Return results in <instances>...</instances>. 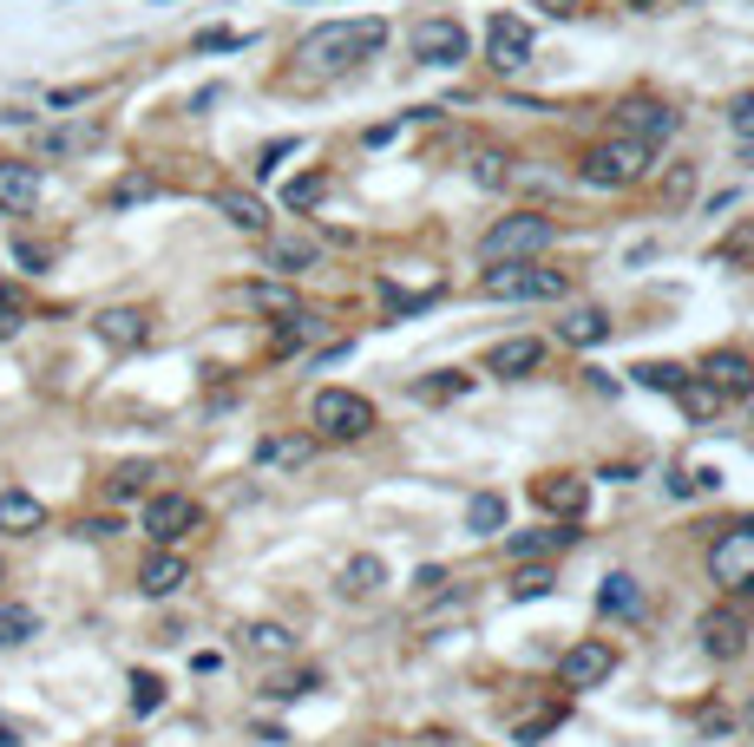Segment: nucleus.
<instances>
[{
    "label": "nucleus",
    "instance_id": "obj_1",
    "mask_svg": "<svg viewBox=\"0 0 754 747\" xmlns=\"http://www.w3.org/2000/svg\"><path fill=\"white\" fill-rule=\"evenodd\" d=\"M381 46H387V20H322L302 33L295 59H302V72H348V66L374 59Z\"/></svg>",
    "mask_w": 754,
    "mask_h": 747
},
{
    "label": "nucleus",
    "instance_id": "obj_2",
    "mask_svg": "<svg viewBox=\"0 0 754 747\" xmlns=\"http://www.w3.org/2000/svg\"><path fill=\"white\" fill-rule=\"evenodd\" d=\"M309 420H315V433L322 440H368L374 427H381V413H374V400L368 394H348V387H322L315 400H309Z\"/></svg>",
    "mask_w": 754,
    "mask_h": 747
},
{
    "label": "nucleus",
    "instance_id": "obj_3",
    "mask_svg": "<svg viewBox=\"0 0 754 747\" xmlns=\"http://www.w3.org/2000/svg\"><path fill=\"white\" fill-rule=\"evenodd\" d=\"M637 177H650V144H637V138L617 131V138H604V144L584 151V184L591 190H624Z\"/></svg>",
    "mask_w": 754,
    "mask_h": 747
},
{
    "label": "nucleus",
    "instance_id": "obj_4",
    "mask_svg": "<svg viewBox=\"0 0 754 747\" xmlns=\"http://www.w3.org/2000/svg\"><path fill=\"white\" fill-rule=\"evenodd\" d=\"M545 243H552V217L519 210V217H499V223L479 236V256H486V262H519V256H538Z\"/></svg>",
    "mask_w": 754,
    "mask_h": 747
},
{
    "label": "nucleus",
    "instance_id": "obj_5",
    "mask_svg": "<svg viewBox=\"0 0 754 747\" xmlns=\"http://www.w3.org/2000/svg\"><path fill=\"white\" fill-rule=\"evenodd\" d=\"M565 289H571L565 269H525V262H492L486 269V295L492 302H552Z\"/></svg>",
    "mask_w": 754,
    "mask_h": 747
},
{
    "label": "nucleus",
    "instance_id": "obj_6",
    "mask_svg": "<svg viewBox=\"0 0 754 747\" xmlns=\"http://www.w3.org/2000/svg\"><path fill=\"white\" fill-rule=\"evenodd\" d=\"M709 577L729 591V597H754V525H735L716 538L709 551Z\"/></svg>",
    "mask_w": 754,
    "mask_h": 747
},
{
    "label": "nucleus",
    "instance_id": "obj_7",
    "mask_svg": "<svg viewBox=\"0 0 754 747\" xmlns=\"http://www.w3.org/2000/svg\"><path fill=\"white\" fill-rule=\"evenodd\" d=\"M197 499L190 492H151L144 499V538L151 545H177V538H190L197 532Z\"/></svg>",
    "mask_w": 754,
    "mask_h": 747
},
{
    "label": "nucleus",
    "instance_id": "obj_8",
    "mask_svg": "<svg viewBox=\"0 0 754 747\" xmlns=\"http://www.w3.org/2000/svg\"><path fill=\"white\" fill-rule=\"evenodd\" d=\"M407 46H414V59H420V66H460L473 39H466V26H460L453 13H433V20H420V26H414V39H407Z\"/></svg>",
    "mask_w": 754,
    "mask_h": 747
},
{
    "label": "nucleus",
    "instance_id": "obj_9",
    "mask_svg": "<svg viewBox=\"0 0 754 747\" xmlns=\"http://www.w3.org/2000/svg\"><path fill=\"white\" fill-rule=\"evenodd\" d=\"M617 676V650L604 643V637H584V643H571L565 656H558V682L565 689H598V682H611Z\"/></svg>",
    "mask_w": 754,
    "mask_h": 747
},
{
    "label": "nucleus",
    "instance_id": "obj_10",
    "mask_svg": "<svg viewBox=\"0 0 754 747\" xmlns=\"http://www.w3.org/2000/svg\"><path fill=\"white\" fill-rule=\"evenodd\" d=\"M624 138H637V144H663V138H676V125H683V112L676 105H663V98H624Z\"/></svg>",
    "mask_w": 754,
    "mask_h": 747
},
{
    "label": "nucleus",
    "instance_id": "obj_11",
    "mask_svg": "<svg viewBox=\"0 0 754 747\" xmlns=\"http://www.w3.org/2000/svg\"><path fill=\"white\" fill-rule=\"evenodd\" d=\"M696 637H703V650L716 656V663H735V656H749V617L742 610H703V623H696Z\"/></svg>",
    "mask_w": 754,
    "mask_h": 747
},
{
    "label": "nucleus",
    "instance_id": "obj_12",
    "mask_svg": "<svg viewBox=\"0 0 754 747\" xmlns=\"http://www.w3.org/2000/svg\"><path fill=\"white\" fill-rule=\"evenodd\" d=\"M486 59H492L499 72H519V66L532 59V26H525L519 13H492V26H486Z\"/></svg>",
    "mask_w": 754,
    "mask_h": 747
},
{
    "label": "nucleus",
    "instance_id": "obj_13",
    "mask_svg": "<svg viewBox=\"0 0 754 747\" xmlns=\"http://www.w3.org/2000/svg\"><path fill=\"white\" fill-rule=\"evenodd\" d=\"M532 492H538V505H545L558 525H578V518L591 512V486H584L578 472H545Z\"/></svg>",
    "mask_w": 754,
    "mask_h": 747
},
{
    "label": "nucleus",
    "instance_id": "obj_14",
    "mask_svg": "<svg viewBox=\"0 0 754 747\" xmlns=\"http://www.w3.org/2000/svg\"><path fill=\"white\" fill-rule=\"evenodd\" d=\"M33 203H39V164L0 157V217H33Z\"/></svg>",
    "mask_w": 754,
    "mask_h": 747
},
{
    "label": "nucleus",
    "instance_id": "obj_15",
    "mask_svg": "<svg viewBox=\"0 0 754 747\" xmlns=\"http://www.w3.org/2000/svg\"><path fill=\"white\" fill-rule=\"evenodd\" d=\"M703 381L722 394V400H749L754 394V361L742 348H716L709 361H703Z\"/></svg>",
    "mask_w": 754,
    "mask_h": 747
},
{
    "label": "nucleus",
    "instance_id": "obj_16",
    "mask_svg": "<svg viewBox=\"0 0 754 747\" xmlns=\"http://www.w3.org/2000/svg\"><path fill=\"white\" fill-rule=\"evenodd\" d=\"M92 335H98L105 348L131 354V348L151 341V315H144V308H98V315H92Z\"/></svg>",
    "mask_w": 754,
    "mask_h": 747
},
{
    "label": "nucleus",
    "instance_id": "obj_17",
    "mask_svg": "<svg viewBox=\"0 0 754 747\" xmlns=\"http://www.w3.org/2000/svg\"><path fill=\"white\" fill-rule=\"evenodd\" d=\"M184 584H190V558H177L171 545H158V551L138 564V591H144V597H177Z\"/></svg>",
    "mask_w": 754,
    "mask_h": 747
},
{
    "label": "nucleus",
    "instance_id": "obj_18",
    "mask_svg": "<svg viewBox=\"0 0 754 747\" xmlns=\"http://www.w3.org/2000/svg\"><path fill=\"white\" fill-rule=\"evenodd\" d=\"M309 459H315L309 433H263L256 440V466H269V472H302Z\"/></svg>",
    "mask_w": 754,
    "mask_h": 747
},
{
    "label": "nucleus",
    "instance_id": "obj_19",
    "mask_svg": "<svg viewBox=\"0 0 754 747\" xmlns=\"http://www.w3.org/2000/svg\"><path fill=\"white\" fill-rule=\"evenodd\" d=\"M571 545H578L571 525H545V532H519V538H506V558H519V564H545V558H558V551H571Z\"/></svg>",
    "mask_w": 754,
    "mask_h": 747
},
{
    "label": "nucleus",
    "instance_id": "obj_20",
    "mask_svg": "<svg viewBox=\"0 0 754 747\" xmlns=\"http://www.w3.org/2000/svg\"><path fill=\"white\" fill-rule=\"evenodd\" d=\"M538 367H545V341H532V335H512V341L492 348V374H499V381H525V374H538Z\"/></svg>",
    "mask_w": 754,
    "mask_h": 747
},
{
    "label": "nucleus",
    "instance_id": "obj_21",
    "mask_svg": "<svg viewBox=\"0 0 754 747\" xmlns=\"http://www.w3.org/2000/svg\"><path fill=\"white\" fill-rule=\"evenodd\" d=\"M39 525H46V505H39L26 486H7V492H0V532H7V538H33Z\"/></svg>",
    "mask_w": 754,
    "mask_h": 747
},
{
    "label": "nucleus",
    "instance_id": "obj_22",
    "mask_svg": "<svg viewBox=\"0 0 754 747\" xmlns=\"http://www.w3.org/2000/svg\"><path fill=\"white\" fill-rule=\"evenodd\" d=\"M217 210H223L230 230H243V236H269V210H263V197H250V190H217Z\"/></svg>",
    "mask_w": 754,
    "mask_h": 747
},
{
    "label": "nucleus",
    "instance_id": "obj_23",
    "mask_svg": "<svg viewBox=\"0 0 754 747\" xmlns=\"http://www.w3.org/2000/svg\"><path fill=\"white\" fill-rule=\"evenodd\" d=\"M230 302L236 308H250V315H289L295 308V289H282V282H243V289H230Z\"/></svg>",
    "mask_w": 754,
    "mask_h": 747
},
{
    "label": "nucleus",
    "instance_id": "obj_24",
    "mask_svg": "<svg viewBox=\"0 0 754 747\" xmlns=\"http://www.w3.org/2000/svg\"><path fill=\"white\" fill-rule=\"evenodd\" d=\"M105 131L98 125H53V131H39V157H79V151H92Z\"/></svg>",
    "mask_w": 754,
    "mask_h": 747
},
{
    "label": "nucleus",
    "instance_id": "obj_25",
    "mask_svg": "<svg viewBox=\"0 0 754 747\" xmlns=\"http://www.w3.org/2000/svg\"><path fill=\"white\" fill-rule=\"evenodd\" d=\"M558 341H571V348H598V341H611V315H604V308H571V315L558 322Z\"/></svg>",
    "mask_w": 754,
    "mask_h": 747
},
{
    "label": "nucleus",
    "instance_id": "obj_26",
    "mask_svg": "<svg viewBox=\"0 0 754 747\" xmlns=\"http://www.w3.org/2000/svg\"><path fill=\"white\" fill-rule=\"evenodd\" d=\"M315 335H322V315H315V308L295 302L289 315H276V354H295V348H309Z\"/></svg>",
    "mask_w": 754,
    "mask_h": 747
},
{
    "label": "nucleus",
    "instance_id": "obj_27",
    "mask_svg": "<svg viewBox=\"0 0 754 747\" xmlns=\"http://www.w3.org/2000/svg\"><path fill=\"white\" fill-rule=\"evenodd\" d=\"M151 479H158V466H151V459H125V466L105 479V499H112V505H131V499H144V492H151Z\"/></svg>",
    "mask_w": 754,
    "mask_h": 747
},
{
    "label": "nucleus",
    "instance_id": "obj_28",
    "mask_svg": "<svg viewBox=\"0 0 754 747\" xmlns=\"http://www.w3.org/2000/svg\"><path fill=\"white\" fill-rule=\"evenodd\" d=\"M39 637V610L20 604V597H0V650H20Z\"/></svg>",
    "mask_w": 754,
    "mask_h": 747
},
{
    "label": "nucleus",
    "instance_id": "obj_29",
    "mask_svg": "<svg viewBox=\"0 0 754 747\" xmlns=\"http://www.w3.org/2000/svg\"><path fill=\"white\" fill-rule=\"evenodd\" d=\"M598 610H604V617H637V610H643L637 577H630V571H611V577H604V591H598Z\"/></svg>",
    "mask_w": 754,
    "mask_h": 747
},
{
    "label": "nucleus",
    "instance_id": "obj_30",
    "mask_svg": "<svg viewBox=\"0 0 754 747\" xmlns=\"http://www.w3.org/2000/svg\"><path fill=\"white\" fill-rule=\"evenodd\" d=\"M466 532L473 538H499L506 532V499L499 492H473L466 499Z\"/></svg>",
    "mask_w": 754,
    "mask_h": 747
},
{
    "label": "nucleus",
    "instance_id": "obj_31",
    "mask_svg": "<svg viewBox=\"0 0 754 747\" xmlns=\"http://www.w3.org/2000/svg\"><path fill=\"white\" fill-rule=\"evenodd\" d=\"M387 584V564L374 558V551H355L348 564H341V591H355V597H368V591H381Z\"/></svg>",
    "mask_w": 754,
    "mask_h": 747
},
{
    "label": "nucleus",
    "instance_id": "obj_32",
    "mask_svg": "<svg viewBox=\"0 0 754 747\" xmlns=\"http://www.w3.org/2000/svg\"><path fill=\"white\" fill-rule=\"evenodd\" d=\"M309 262H315V243H302V236H276L269 243V269L276 276H302Z\"/></svg>",
    "mask_w": 754,
    "mask_h": 747
},
{
    "label": "nucleus",
    "instance_id": "obj_33",
    "mask_svg": "<svg viewBox=\"0 0 754 747\" xmlns=\"http://www.w3.org/2000/svg\"><path fill=\"white\" fill-rule=\"evenodd\" d=\"M322 197H328V177H322V171H302V177H289V184H282V203H289L295 217H302V210H315Z\"/></svg>",
    "mask_w": 754,
    "mask_h": 747
},
{
    "label": "nucleus",
    "instance_id": "obj_34",
    "mask_svg": "<svg viewBox=\"0 0 754 747\" xmlns=\"http://www.w3.org/2000/svg\"><path fill=\"white\" fill-rule=\"evenodd\" d=\"M243 643H250L256 656H289V650H295V630H282V623H250Z\"/></svg>",
    "mask_w": 754,
    "mask_h": 747
},
{
    "label": "nucleus",
    "instance_id": "obj_35",
    "mask_svg": "<svg viewBox=\"0 0 754 747\" xmlns=\"http://www.w3.org/2000/svg\"><path fill=\"white\" fill-rule=\"evenodd\" d=\"M683 407H689V420H716V413H722V394L689 374V381H683Z\"/></svg>",
    "mask_w": 754,
    "mask_h": 747
},
{
    "label": "nucleus",
    "instance_id": "obj_36",
    "mask_svg": "<svg viewBox=\"0 0 754 747\" xmlns=\"http://www.w3.org/2000/svg\"><path fill=\"white\" fill-rule=\"evenodd\" d=\"M552 584H558V577H552V564H519V571H512V597H519V604L545 597Z\"/></svg>",
    "mask_w": 754,
    "mask_h": 747
},
{
    "label": "nucleus",
    "instance_id": "obj_37",
    "mask_svg": "<svg viewBox=\"0 0 754 747\" xmlns=\"http://www.w3.org/2000/svg\"><path fill=\"white\" fill-rule=\"evenodd\" d=\"M164 709V682L151 669H131V715H158Z\"/></svg>",
    "mask_w": 754,
    "mask_h": 747
},
{
    "label": "nucleus",
    "instance_id": "obj_38",
    "mask_svg": "<svg viewBox=\"0 0 754 747\" xmlns=\"http://www.w3.org/2000/svg\"><path fill=\"white\" fill-rule=\"evenodd\" d=\"M637 381H643V387H663V394H683L689 367H676V361H643V367H637Z\"/></svg>",
    "mask_w": 754,
    "mask_h": 747
},
{
    "label": "nucleus",
    "instance_id": "obj_39",
    "mask_svg": "<svg viewBox=\"0 0 754 747\" xmlns=\"http://www.w3.org/2000/svg\"><path fill=\"white\" fill-rule=\"evenodd\" d=\"M473 387V374H460V367H446V374H433V381H420L414 394L420 400H453V394H466Z\"/></svg>",
    "mask_w": 754,
    "mask_h": 747
},
{
    "label": "nucleus",
    "instance_id": "obj_40",
    "mask_svg": "<svg viewBox=\"0 0 754 747\" xmlns=\"http://www.w3.org/2000/svg\"><path fill=\"white\" fill-rule=\"evenodd\" d=\"M144 197H158V177H118L105 203H112V210H125V203H144Z\"/></svg>",
    "mask_w": 754,
    "mask_h": 747
},
{
    "label": "nucleus",
    "instance_id": "obj_41",
    "mask_svg": "<svg viewBox=\"0 0 754 747\" xmlns=\"http://www.w3.org/2000/svg\"><path fill=\"white\" fill-rule=\"evenodd\" d=\"M473 177H479L486 190H499V184L512 177V157H499V151H479V157H473Z\"/></svg>",
    "mask_w": 754,
    "mask_h": 747
},
{
    "label": "nucleus",
    "instance_id": "obj_42",
    "mask_svg": "<svg viewBox=\"0 0 754 747\" xmlns=\"http://www.w3.org/2000/svg\"><path fill=\"white\" fill-rule=\"evenodd\" d=\"M190 46H197V52H236V46H243V33H230V26H204Z\"/></svg>",
    "mask_w": 754,
    "mask_h": 747
},
{
    "label": "nucleus",
    "instance_id": "obj_43",
    "mask_svg": "<svg viewBox=\"0 0 754 747\" xmlns=\"http://www.w3.org/2000/svg\"><path fill=\"white\" fill-rule=\"evenodd\" d=\"M269 696H276V702H295V696H315V669H302V676H282V682H269Z\"/></svg>",
    "mask_w": 754,
    "mask_h": 747
},
{
    "label": "nucleus",
    "instance_id": "obj_44",
    "mask_svg": "<svg viewBox=\"0 0 754 747\" xmlns=\"http://www.w3.org/2000/svg\"><path fill=\"white\" fill-rule=\"evenodd\" d=\"M729 125H735L742 138H754V92H742V98L729 105Z\"/></svg>",
    "mask_w": 754,
    "mask_h": 747
},
{
    "label": "nucleus",
    "instance_id": "obj_45",
    "mask_svg": "<svg viewBox=\"0 0 754 747\" xmlns=\"http://www.w3.org/2000/svg\"><path fill=\"white\" fill-rule=\"evenodd\" d=\"M92 98V85H59V92H46V105L53 112H66V105H85Z\"/></svg>",
    "mask_w": 754,
    "mask_h": 747
},
{
    "label": "nucleus",
    "instance_id": "obj_46",
    "mask_svg": "<svg viewBox=\"0 0 754 747\" xmlns=\"http://www.w3.org/2000/svg\"><path fill=\"white\" fill-rule=\"evenodd\" d=\"M13 256H20V262H26L33 276H39V269L53 262V249H46V243H13Z\"/></svg>",
    "mask_w": 754,
    "mask_h": 747
},
{
    "label": "nucleus",
    "instance_id": "obj_47",
    "mask_svg": "<svg viewBox=\"0 0 754 747\" xmlns=\"http://www.w3.org/2000/svg\"><path fill=\"white\" fill-rule=\"evenodd\" d=\"M289 151H295V138H276V144H269V151H263V164H256V177H269V171H276V164H282V157H289Z\"/></svg>",
    "mask_w": 754,
    "mask_h": 747
},
{
    "label": "nucleus",
    "instance_id": "obj_48",
    "mask_svg": "<svg viewBox=\"0 0 754 747\" xmlns=\"http://www.w3.org/2000/svg\"><path fill=\"white\" fill-rule=\"evenodd\" d=\"M13 328H20V295L0 289V335H13Z\"/></svg>",
    "mask_w": 754,
    "mask_h": 747
},
{
    "label": "nucleus",
    "instance_id": "obj_49",
    "mask_svg": "<svg viewBox=\"0 0 754 747\" xmlns=\"http://www.w3.org/2000/svg\"><path fill=\"white\" fill-rule=\"evenodd\" d=\"M552 728H558V715H538V722H525V728H519V742H525V747H538L545 735H552Z\"/></svg>",
    "mask_w": 754,
    "mask_h": 747
},
{
    "label": "nucleus",
    "instance_id": "obj_50",
    "mask_svg": "<svg viewBox=\"0 0 754 747\" xmlns=\"http://www.w3.org/2000/svg\"><path fill=\"white\" fill-rule=\"evenodd\" d=\"M112 532H118V518H85L79 525V538H112Z\"/></svg>",
    "mask_w": 754,
    "mask_h": 747
},
{
    "label": "nucleus",
    "instance_id": "obj_51",
    "mask_svg": "<svg viewBox=\"0 0 754 747\" xmlns=\"http://www.w3.org/2000/svg\"><path fill=\"white\" fill-rule=\"evenodd\" d=\"M440 584H446V577H440V571H433V564H427V571H420V584H414V591H420V597H440Z\"/></svg>",
    "mask_w": 754,
    "mask_h": 747
},
{
    "label": "nucleus",
    "instance_id": "obj_52",
    "mask_svg": "<svg viewBox=\"0 0 754 747\" xmlns=\"http://www.w3.org/2000/svg\"><path fill=\"white\" fill-rule=\"evenodd\" d=\"M538 7H545V13H552V20H571V13H584V7H578V0H538Z\"/></svg>",
    "mask_w": 754,
    "mask_h": 747
},
{
    "label": "nucleus",
    "instance_id": "obj_53",
    "mask_svg": "<svg viewBox=\"0 0 754 747\" xmlns=\"http://www.w3.org/2000/svg\"><path fill=\"white\" fill-rule=\"evenodd\" d=\"M0 747H20V722L13 715H0Z\"/></svg>",
    "mask_w": 754,
    "mask_h": 747
},
{
    "label": "nucleus",
    "instance_id": "obj_54",
    "mask_svg": "<svg viewBox=\"0 0 754 747\" xmlns=\"http://www.w3.org/2000/svg\"><path fill=\"white\" fill-rule=\"evenodd\" d=\"M630 7H637V13H657V0H630Z\"/></svg>",
    "mask_w": 754,
    "mask_h": 747
},
{
    "label": "nucleus",
    "instance_id": "obj_55",
    "mask_svg": "<svg viewBox=\"0 0 754 747\" xmlns=\"http://www.w3.org/2000/svg\"><path fill=\"white\" fill-rule=\"evenodd\" d=\"M749 728H754V709H749Z\"/></svg>",
    "mask_w": 754,
    "mask_h": 747
},
{
    "label": "nucleus",
    "instance_id": "obj_56",
    "mask_svg": "<svg viewBox=\"0 0 754 747\" xmlns=\"http://www.w3.org/2000/svg\"><path fill=\"white\" fill-rule=\"evenodd\" d=\"M0 577H7V571H0Z\"/></svg>",
    "mask_w": 754,
    "mask_h": 747
}]
</instances>
